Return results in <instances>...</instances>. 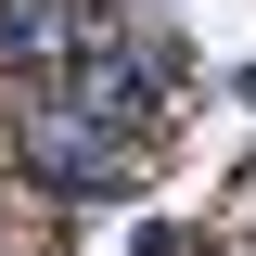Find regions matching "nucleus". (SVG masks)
Returning a JSON list of instances; mask_svg holds the SVG:
<instances>
[{
  "mask_svg": "<svg viewBox=\"0 0 256 256\" xmlns=\"http://www.w3.org/2000/svg\"><path fill=\"white\" fill-rule=\"evenodd\" d=\"M13 141H26V166H38L52 192H128V180H141V154H154L141 128H116V116H77L64 90H38Z\"/></svg>",
  "mask_w": 256,
  "mask_h": 256,
  "instance_id": "1",
  "label": "nucleus"
},
{
  "mask_svg": "<svg viewBox=\"0 0 256 256\" xmlns=\"http://www.w3.org/2000/svg\"><path fill=\"white\" fill-rule=\"evenodd\" d=\"M102 38H116L102 0H0V64H64V77H77Z\"/></svg>",
  "mask_w": 256,
  "mask_h": 256,
  "instance_id": "2",
  "label": "nucleus"
}]
</instances>
